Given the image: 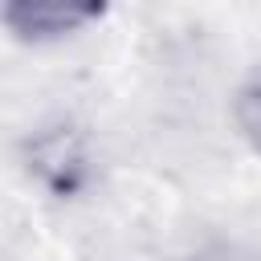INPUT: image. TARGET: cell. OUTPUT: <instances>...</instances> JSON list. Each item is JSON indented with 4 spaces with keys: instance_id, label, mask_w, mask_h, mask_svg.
Listing matches in <instances>:
<instances>
[{
    "instance_id": "6da1fadb",
    "label": "cell",
    "mask_w": 261,
    "mask_h": 261,
    "mask_svg": "<svg viewBox=\"0 0 261 261\" xmlns=\"http://www.w3.org/2000/svg\"><path fill=\"white\" fill-rule=\"evenodd\" d=\"M110 0H4V24L20 41H61L106 12Z\"/></svg>"
},
{
    "instance_id": "7a4b0ae2",
    "label": "cell",
    "mask_w": 261,
    "mask_h": 261,
    "mask_svg": "<svg viewBox=\"0 0 261 261\" xmlns=\"http://www.w3.org/2000/svg\"><path fill=\"white\" fill-rule=\"evenodd\" d=\"M232 122L241 139L261 155V69H253L232 94Z\"/></svg>"
}]
</instances>
